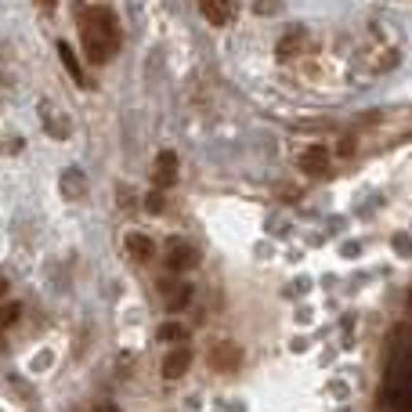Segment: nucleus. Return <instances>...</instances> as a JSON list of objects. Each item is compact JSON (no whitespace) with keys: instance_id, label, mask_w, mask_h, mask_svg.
Masks as SVG:
<instances>
[{"instance_id":"nucleus-7","label":"nucleus","mask_w":412,"mask_h":412,"mask_svg":"<svg viewBox=\"0 0 412 412\" xmlns=\"http://www.w3.org/2000/svg\"><path fill=\"white\" fill-rule=\"evenodd\" d=\"M163 297H167V308L170 311H181L192 300V286L188 282H163Z\"/></svg>"},{"instance_id":"nucleus-13","label":"nucleus","mask_w":412,"mask_h":412,"mask_svg":"<svg viewBox=\"0 0 412 412\" xmlns=\"http://www.w3.org/2000/svg\"><path fill=\"white\" fill-rule=\"evenodd\" d=\"M145 206H148L152 214H159V210H163V188H156V192H152V195L145 199Z\"/></svg>"},{"instance_id":"nucleus-6","label":"nucleus","mask_w":412,"mask_h":412,"mask_svg":"<svg viewBox=\"0 0 412 412\" xmlns=\"http://www.w3.org/2000/svg\"><path fill=\"white\" fill-rule=\"evenodd\" d=\"M188 365H192V351L178 347V351H170L167 358H163V376H167V380H181L188 373Z\"/></svg>"},{"instance_id":"nucleus-5","label":"nucleus","mask_w":412,"mask_h":412,"mask_svg":"<svg viewBox=\"0 0 412 412\" xmlns=\"http://www.w3.org/2000/svg\"><path fill=\"white\" fill-rule=\"evenodd\" d=\"M300 170H304V174H311V178H322V174L329 170V152H325L322 145L304 148V152H300Z\"/></svg>"},{"instance_id":"nucleus-4","label":"nucleus","mask_w":412,"mask_h":412,"mask_svg":"<svg viewBox=\"0 0 412 412\" xmlns=\"http://www.w3.org/2000/svg\"><path fill=\"white\" fill-rule=\"evenodd\" d=\"M199 11L210 26H228L239 15V4L235 0H199Z\"/></svg>"},{"instance_id":"nucleus-11","label":"nucleus","mask_w":412,"mask_h":412,"mask_svg":"<svg viewBox=\"0 0 412 412\" xmlns=\"http://www.w3.org/2000/svg\"><path fill=\"white\" fill-rule=\"evenodd\" d=\"M188 333H185V325H178V322H167V325H159V340H167V344H178V340H185Z\"/></svg>"},{"instance_id":"nucleus-8","label":"nucleus","mask_w":412,"mask_h":412,"mask_svg":"<svg viewBox=\"0 0 412 412\" xmlns=\"http://www.w3.org/2000/svg\"><path fill=\"white\" fill-rule=\"evenodd\" d=\"M174 178H178V156L174 152H163L159 163H156V188L174 185Z\"/></svg>"},{"instance_id":"nucleus-1","label":"nucleus","mask_w":412,"mask_h":412,"mask_svg":"<svg viewBox=\"0 0 412 412\" xmlns=\"http://www.w3.org/2000/svg\"><path fill=\"white\" fill-rule=\"evenodd\" d=\"M80 40H84V55L94 65H105L119 51V22L109 8H84L80 18Z\"/></svg>"},{"instance_id":"nucleus-12","label":"nucleus","mask_w":412,"mask_h":412,"mask_svg":"<svg viewBox=\"0 0 412 412\" xmlns=\"http://www.w3.org/2000/svg\"><path fill=\"white\" fill-rule=\"evenodd\" d=\"M18 315H22L18 304H0V329H11L18 322Z\"/></svg>"},{"instance_id":"nucleus-15","label":"nucleus","mask_w":412,"mask_h":412,"mask_svg":"<svg viewBox=\"0 0 412 412\" xmlns=\"http://www.w3.org/2000/svg\"><path fill=\"white\" fill-rule=\"evenodd\" d=\"M4 293H8V282H4V278H0V297H4Z\"/></svg>"},{"instance_id":"nucleus-2","label":"nucleus","mask_w":412,"mask_h":412,"mask_svg":"<svg viewBox=\"0 0 412 412\" xmlns=\"http://www.w3.org/2000/svg\"><path fill=\"white\" fill-rule=\"evenodd\" d=\"M242 365V347L224 340V344H214L210 347V369L214 373H235V369Z\"/></svg>"},{"instance_id":"nucleus-16","label":"nucleus","mask_w":412,"mask_h":412,"mask_svg":"<svg viewBox=\"0 0 412 412\" xmlns=\"http://www.w3.org/2000/svg\"><path fill=\"white\" fill-rule=\"evenodd\" d=\"M408 308H412V297H408Z\"/></svg>"},{"instance_id":"nucleus-14","label":"nucleus","mask_w":412,"mask_h":412,"mask_svg":"<svg viewBox=\"0 0 412 412\" xmlns=\"http://www.w3.org/2000/svg\"><path fill=\"white\" fill-rule=\"evenodd\" d=\"M98 412H119L116 405H98Z\"/></svg>"},{"instance_id":"nucleus-9","label":"nucleus","mask_w":412,"mask_h":412,"mask_svg":"<svg viewBox=\"0 0 412 412\" xmlns=\"http://www.w3.org/2000/svg\"><path fill=\"white\" fill-rule=\"evenodd\" d=\"M127 250H131V257H134V261H148V257L156 254V246H152V239H148V235L131 232V235H127Z\"/></svg>"},{"instance_id":"nucleus-10","label":"nucleus","mask_w":412,"mask_h":412,"mask_svg":"<svg viewBox=\"0 0 412 412\" xmlns=\"http://www.w3.org/2000/svg\"><path fill=\"white\" fill-rule=\"evenodd\" d=\"M58 55H62V62H65V69H69V76L76 80V84H80V87H87V80H84V72H80V62H76V55L69 51V44H65V40H62V44H58Z\"/></svg>"},{"instance_id":"nucleus-3","label":"nucleus","mask_w":412,"mask_h":412,"mask_svg":"<svg viewBox=\"0 0 412 412\" xmlns=\"http://www.w3.org/2000/svg\"><path fill=\"white\" fill-rule=\"evenodd\" d=\"M199 264V250L192 242H181V239H174L170 246H167V268L170 271H188V268H195Z\"/></svg>"}]
</instances>
